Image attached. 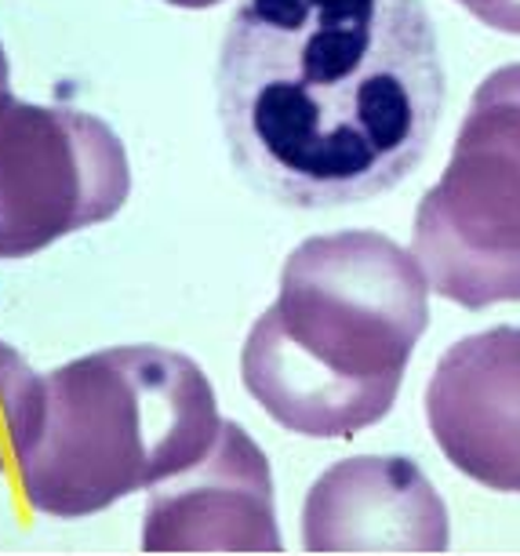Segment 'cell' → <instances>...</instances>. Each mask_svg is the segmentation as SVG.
Instances as JSON below:
<instances>
[{"instance_id": "cell-7", "label": "cell", "mask_w": 520, "mask_h": 556, "mask_svg": "<svg viewBox=\"0 0 520 556\" xmlns=\"http://www.w3.org/2000/svg\"><path fill=\"white\" fill-rule=\"evenodd\" d=\"M426 422L459 473L520 495V328L455 342L426 386Z\"/></svg>"}, {"instance_id": "cell-9", "label": "cell", "mask_w": 520, "mask_h": 556, "mask_svg": "<svg viewBox=\"0 0 520 556\" xmlns=\"http://www.w3.org/2000/svg\"><path fill=\"white\" fill-rule=\"evenodd\" d=\"M40 407V375L0 342V469L15 458V447L29 437Z\"/></svg>"}, {"instance_id": "cell-10", "label": "cell", "mask_w": 520, "mask_h": 556, "mask_svg": "<svg viewBox=\"0 0 520 556\" xmlns=\"http://www.w3.org/2000/svg\"><path fill=\"white\" fill-rule=\"evenodd\" d=\"M459 4L484 26L520 37V0H459Z\"/></svg>"}, {"instance_id": "cell-6", "label": "cell", "mask_w": 520, "mask_h": 556, "mask_svg": "<svg viewBox=\"0 0 520 556\" xmlns=\"http://www.w3.org/2000/svg\"><path fill=\"white\" fill-rule=\"evenodd\" d=\"M145 553H280L274 477L244 426L223 422L190 469L161 480L142 513Z\"/></svg>"}, {"instance_id": "cell-8", "label": "cell", "mask_w": 520, "mask_h": 556, "mask_svg": "<svg viewBox=\"0 0 520 556\" xmlns=\"http://www.w3.org/2000/svg\"><path fill=\"white\" fill-rule=\"evenodd\" d=\"M303 542L309 553H444L448 506L411 458H342L309 488Z\"/></svg>"}, {"instance_id": "cell-5", "label": "cell", "mask_w": 520, "mask_h": 556, "mask_svg": "<svg viewBox=\"0 0 520 556\" xmlns=\"http://www.w3.org/2000/svg\"><path fill=\"white\" fill-rule=\"evenodd\" d=\"M128 193V153L106 121L0 91V262L106 223Z\"/></svg>"}, {"instance_id": "cell-12", "label": "cell", "mask_w": 520, "mask_h": 556, "mask_svg": "<svg viewBox=\"0 0 520 556\" xmlns=\"http://www.w3.org/2000/svg\"><path fill=\"white\" fill-rule=\"evenodd\" d=\"M0 91H8V55H4V45H0Z\"/></svg>"}, {"instance_id": "cell-1", "label": "cell", "mask_w": 520, "mask_h": 556, "mask_svg": "<svg viewBox=\"0 0 520 556\" xmlns=\"http://www.w3.org/2000/svg\"><path fill=\"white\" fill-rule=\"evenodd\" d=\"M215 96L241 175L314 212L419 167L444 113V62L422 0H244Z\"/></svg>"}, {"instance_id": "cell-2", "label": "cell", "mask_w": 520, "mask_h": 556, "mask_svg": "<svg viewBox=\"0 0 520 556\" xmlns=\"http://www.w3.org/2000/svg\"><path fill=\"white\" fill-rule=\"evenodd\" d=\"M426 295L415 255L376 229L303 240L277 302L248 331L244 390L299 437L339 440L382 422L430 324Z\"/></svg>"}, {"instance_id": "cell-4", "label": "cell", "mask_w": 520, "mask_h": 556, "mask_svg": "<svg viewBox=\"0 0 520 556\" xmlns=\"http://www.w3.org/2000/svg\"><path fill=\"white\" fill-rule=\"evenodd\" d=\"M411 255L455 306L520 302V62L473 91L452 161L415 212Z\"/></svg>"}, {"instance_id": "cell-11", "label": "cell", "mask_w": 520, "mask_h": 556, "mask_svg": "<svg viewBox=\"0 0 520 556\" xmlns=\"http://www.w3.org/2000/svg\"><path fill=\"white\" fill-rule=\"evenodd\" d=\"M164 4H172V8H190V12H196V8H215V4H223V0H164Z\"/></svg>"}, {"instance_id": "cell-3", "label": "cell", "mask_w": 520, "mask_h": 556, "mask_svg": "<svg viewBox=\"0 0 520 556\" xmlns=\"http://www.w3.org/2000/svg\"><path fill=\"white\" fill-rule=\"evenodd\" d=\"M218 401L190 356L164 345L99 350L40 375V407L15 447L37 513L91 517L157 488L212 447Z\"/></svg>"}]
</instances>
